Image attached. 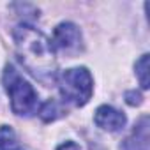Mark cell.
<instances>
[{
  "label": "cell",
  "mask_w": 150,
  "mask_h": 150,
  "mask_svg": "<svg viewBox=\"0 0 150 150\" xmlns=\"http://www.w3.org/2000/svg\"><path fill=\"white\" fill-rule=\"evenodd\" d=\"M16 53L25 69L44 83H50L57 76V60L51 41L34 28L32 25H18L13 32Z\"/></svg>",
  "instance_id": "6da1fadb"
},
{
  "label": "cell",
  "mask_w": 150,
  "mask_h": 150,
  "mask_svg": "<svg viewBox=\"0 0 150 150\" xmlns=\"http://www.w3.org/2000/svg\"><path fill=\"white\" fill-rule=\"evenodd\" d=\"M4 87L11 99V108L16 115L28 117L35 113L39 104L37 92L27 80H23V76L13 65H7L4 71Z\"/></svg>",
  "instance_id": "7a4b0ae2"
},
{
  "label": "cell",
  "mask_w": 150,
  "mask_h": 150,
  "mask_svg": "<svg viewBox=\"0 0 150 150\" xmlns=\"http://www.w3.org/2000/svg\"><path fill=\"white\" fill-rule=\"evenodd\" d=\"M58 90L62 97L74 104L85 106L94 94V80L87 67H72L58 76Z\"/></svg>",
  "instance_id": "3957f363"
},
{
  "label": "cell",
  "mask_w": 150,
  "mask_h": 150,
  "mask_svg": "<svg viewBox=\"0 0 150 150\" xmlns=\"http://www.w3.org/2000/svg\"><path fill=\"white\" fill-rule=\"evenodd\" d=\"M51 46L53 50H58L65 55H76L83 46V37H81L80 28L69 21L60 23L53 32Z\"/></svg>",
  "instance_id": "277c9868"
},
{
  "label": "cell",
  "mask_w": 150,
  "mask_h": 150,
  "mask_svg": "<svg viewBox=\"0 0 150 150\" xmlns=\"http://www.w3.org/2000/svg\"><path fill=\"white\" fill-rule=\"evenodd\" d=\"M94 122L97 127H101L103 131H110V132H117L120 131L127 118L122 111H118L117 108L113 106H108V104H103L96 110V115H94Z\"/></svg>",
  "instance_id": "5b68a950"
},
{
  "label": "cell",
  "mask_w": 150,
  "mask_h": 150,
  "mask_svg": "<svg viewBox=\"0 0 150 150\" xmlns=\"http://www.w3.org/2000/svg\"><path fill=\"white\" fill-rule=\"evenodd\" d=\"M125 150H148V118L143 117L125 141Z\"/></svg>",
  "instance_id": "8992f818"
},
{
  "label": "cell",
  "mask_w": 150,
  "mask_h": 150,
  "mask_svg": "<svg viewBox=\"0 0 150 150\" xmlns=\"http://www.w3.org/2000/svg\"><path fill=\"white\" fill-rule=\"evenodd\" d=\"M136 69V76L139 80V85L141 88H148V55H141V58L136 62L134 65Z\"/></svg>",
  "instance_id": "52a82bcc"
},
{
  "label": "cell",
  "mask_w": 150,
  "mask_h": 150,
  "mask_svg": "<svg viewBox=\"0 0 150 150\" xmlns=\"http://www.w3.org/2000/svg\"><path fill=\"white\" fill-rule=\"evenodd\" d=\"M39 115H41V118H42L44 122H53L55 118H58V117L62 115V110H60V106H58L55 101H48V103H44V104L41 106Z\"/></svg>",
  "instance_id": "ba28073f"
},
{
  "label": "cell",
  "mask_w": 150,
  "mask_h": 150,
  "mask_svg": "<svg viewBox=\"0 0 150 150\" xmlns=\"http://www.w3.org/2000/svg\"><path fill=\"white\" fill-rule=\"evenodd\" d=\"M16 146V134L11 127L2 125L0 127V148L2 150H13Z\"/></svg>",
  "instance_id": "9c48e42d"
},
{
  "label": "cell",
  "mask_w": 150,
  "mask_h": 150,
  "mask_svg": "<svg viewBox=\"0 0 150 150\" xmlns=\"http://www.w3.org/2000/svg\"><path fill=\"white\" fill-rule=\"evenodd\" d=\"M125 99H127V103H129L131 106H136V104H141V99H143V97H141V94L131 90V92L125 94Z\"/></svg>",
  "instance_id": "30bf717a"
},
{
  "label": "cell",
  "mask_w": 150,
  "mask_h": 150,
  "mask_svg": "<svg viewBox=\"0 0 150 150\" xmlns=\"http://www.w3.org/2000/svg\"><path fill=\"white\" fill-rule=\"evenodd\" d=\"M57 150H81V146H80L78 143H74V141H65V143H62Z\"/></svg>",
  "instance_id": "8fae6325"
}]
</instances>
